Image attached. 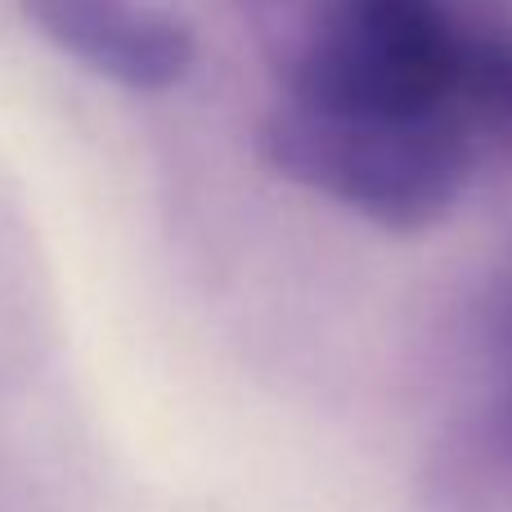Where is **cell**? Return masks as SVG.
<instances>
[{
    "mask_svg": "<svg viewBox=\"0 0 512 512\" xmlns=\"http://www.w3.org/2000/svg\"><path fill=\"white\" fill-rule=\"evenodd\" d=\"M234 14L274 77V104L450 117L463 0H234Z\"/></svg>",
    "mask_w": 512,
    "mask_h": 512,
    "instance_id": "cell-1",
    "label": "cell"
},
{
    "mask_svg": "<svg viewBox=\"0 0 512 512\" xmlns=\"http://www.w3.org/2000/svg\"><path fill=\"white\" fill-rule=\"evenodd\" d=\"M256 153L288 185L391 234L441 225L468 194L481 158L441 113H328L270 104Z\"/></svg>",
    "mask_w": 512,
    "mask_h": 512,
    "instance_id": "cell-2",
    "label": "cell"
},
{
    "mask_svg": "<svg viewBox=\"0 0 512 512\" xmlns=\"http://www.w3.org/2000/svg\"><path fill=\"white\" fill-rule=\"evenodd\" d=\"M18 9L63 59L131 95H167L198 63L194 27L158 0H18Z\"/></svg>",
    "mask_w": 512,
    "mask_h": 512,
    "instance_id": "cell-3",
    "label": "cell"
},
{
    "mask_svg": "<svg viewBox=\"0 0 512 512\" xmlns=\"http://www.w3.org/2000/svg\"><path fill=\"white\" fill-rule=\"evenodd\" d=\"M454 126L477 158H512V14L486 0H463L450 59Z\"/></svg>",
    "mask_w": 512,
    "mask_h": 512,
    "instance_id": "cell-4",
    "label": "cell"
}]
</instances>
